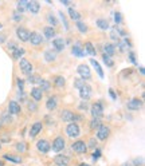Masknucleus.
<instances>
[{"label": "nucleus", "mask_w": 145, "mask_h": 166, "mask_svg": "<svg viewBox=\"0 0 145 166\" xmlns=\"http://www.w3.org/2000/svg\"><path fill=\"white\" fill-rule=\"evenodd\" d=\"M6 50L10 52L11 58L14 60H18V62L23 58V55L26 54V50H24L22 46H19L15 40H7L6 42Z\"/></svg>", "instance_id": "1"}, {"label": "nucleus", "mask_w": 145, "mask_h": 166, "mask_svg": "<svg viewBox=\"0 0 145 166\" xmlns=\"http://www.w3.org/2000/svg\"><path fill=\"white\" fill-rule=\"evenodd\" d=\"M59 119L64 123H71V122H77V121H81L82 117L79 114H77L75 111L68 110V109H63V110L59 111Z\"/></svg>", "instance_id": "2"}, {"label": "nucleus", "mask_w": 145, "mask_h": 166, "mask_svg": "<svg viewBox=\"0 0 145 166\" xmlns=\"http://www.w3.org/2000/svg\"><path fill=\"white\" fill-rule=\"evenodd\" d=\"M89 111L91 113V118L94 119H102L103 118V111H105V103L103 100H95V102L91 103L90 109H89Z\"/></svg>", "instance_id": "3"}, {"label": "nucleus", "mask_w": 145, "mask_h": 166, "mask_svg": "<svg viewBox=\"0 0 145 166\" xmlns=\"http://www.w3.org/2000/svg\"><path fill=\"white\" fill-rule=\"evenodd\" d=\"M110 134H112V127L109 125L102 123L95 131V139L99 141V142H106L109 139V137H110Z\"/></svg>", "instance_id": "4"}, {"label": "nucleus", "mask_w": 145, "mask_h": 166, "mask_svg": "<svg viewBox=\"0 0 145 166\" xmlns=\"http://www.w3.org/2000/svg\"><path fill=\"white\" fill-rule=\"evenodd\" d=\"M28 43H30V46L34 48H42L44 44V38L38 31H31L30 38H28Z\"/></svg>", "instance_id": "5"}, {"label": "nucleus", "mask_w": 145, "mask_h": 166, "mask_svg": "<svg viewBox=\"0 0 145 166\" xmlns=\"http://www.w3.org/2000/svg\"><path fill=\"white\" fill-rule=\"evenodd\" d=\"M70 149L72 153L78 155H82V154H86L87 153V146H86V142L83 139H77L74 141L71 145H70Z\"/></svg>", "instance_id": "6"}, {"label": "nucleus", "mask_w": 145, "mask_h": 166, "mask_svg": "<svg viewBox=\"0 0 145 166\" xmlns=\"http://www.w3.org/2000/svg\"><path fill=\"white\" fill-rule=\"evenodd\" d=\"M64 131H66V135L70 137V138H78L79 134H81V127L77 122H71V123L66 125Z\"/></svg>", "instance_id": "7"}, {"label": "nucleus", "mask_w": 145, "mask_h": 166, "mask_svg": "<svg viewBox=\"0 0 145 166\" xmlns=\"http://www.w3.org/2000/svg\"><path fill=\"white\" fill-rule=\"evenodd\" d=\"M64 147H66V139H64L62 135H56L54 141H52V145H51L52 151L60 154V153L64 150Z\"/></svg>", "instance_id": "8"}, {"label": "nucleus", "mask_w": 145, "mask_h": 166, "mask_svg": "<svg viewBox=\"0 0 145 166\" xmlns=\"http://www.w3.org/2000/svg\"><path fill=\"white\" fill-rule=\"evenodd\" d=\"M77 72H78L79 78L83 79L85 82L86 80H90L91 79V71H90V67L87 66L86 63H79L78 67H77Z\"/></svg>", "instance_id": "9"}, {"label": "nucleus", "mask_w": 145, "mask_h": 166, "mask_svg": "<svg viewBox=\"0 0 145 166\" xmlns=\"http://www.w3.org/2000/svg\"><path fill=\"white\" fill-rule=\"evenodd\" d=\"M15 34H16V38H18L20 42L26 43V42H28V38H30L31 31L28 30L27 27H24V26H18L16 27V30H15Z\"/></svg>", "instance_id": "10"}, {"label": "nucleus", "mask_w": 145, "mask_h": 166, "mask_svg": "<svg viewBox=\"0 0 145 166\" xmlns=\"http://www.w3.org/2000/svg\"><path fill=\"white\" fill-rule=\"evenodd\" d=\"M19 68H20V71L23 72L24 75H30L32 74V70H34V66H32V63L28 60L27 58H22L19 60Z\"/></svg>", "instance_id": "11"}, {"label": "nucleus", "mask_w": 145, "mask_h": 166, "mask_svg": "<svg viewBox=\"0 0 145 166\" xmlns=\"http://www.w3.org/2000/svg\"><path fill=\"white\" fill-rule=\"evenodd\" d=\"M36 150H38L40 154H48L51 151V143L48 142L46 138H42L36 142Z\"/></svg>", "instance_id": "12"}, {"label": "nucleus", "mask_w": 145, "mask_h": 166, "mask_svg": "<svg viewBox=\"0 0 145 166\" xmlns=\"http://www.w3.org/2000/svg\"><path fill=\"white\" fill-rule=\"evenodd\" d=\"M7 113L10 115H20L22 114V104L16 100H10L8 102V107H7Z\"/></svg>", "instance_id": "13"}, {"label": "nucleus", "mask_w": 145, "mask_h": 166, "mask_svg": "<svg viewBox=\"0 0 145 166\" xmlns=\"http://www.w3.org/2000/svg\"><path fill=\"white\" fill-rule=\"evenodd\" d=\"M79 98L83 100V102H87V100L91 99V95H93V88L89 83H85V86L82 88H79Z\"/></svg>", "instance_id": "14"}, {"label": "nucleus", "mask_w": 145, "mask_h": 166, "mask_svg": "<svg viewBox=\"0 0 145 166\" xmlns=\"http://www.w3.org/2000/svg\"><path fill=\"white\" fill-rule=\"evenodd\" d=\"M42 130H43V123L40 122V121H36V122H34L31 125L30 130H28V137H30L31 139H34L39 135V133Z\"/></svg>", "instance_id": "15"}, {"label": "nucleus", "mask_w": 145, "mask_h": 166, "mask_svg": "<svg viewBox=\"0 0 145 166\" xmlns=\"http://www.w3.org/2000/svg\"><path fill=\"white\" fill-rule=\"evenodd\" d=\"M143 106H144L143 99H138V98H132L126 102V109L130 111H138L143 109Z\"/></svg>", "instance_id": "16"}, {"label": "nucleus", "mask_w": 145, "mask_h": 166, "mask_svg": "<svg viewBox=\"0 0 145 166\" xmlns=\"http://www.w3.org/2000/svg\"><path fill=\"white\" fill-rule=\"evenodd\" d=\"M58 104H59L58 95H50L46 100V109L48 111H55L58 109Z\"/></svg>", "instance_id": "17"}, {"label": "nucleus", "mask_w": 145, "mask_h": 166, "mask_svg": "<svg viewBox=\"0 0 145 166\" xmlns=\"http://www.w3.org/2000/svg\"><path fill=\"white\" fill-rule=\"evenodd\" d=\"M52 50L55 52H62L64 50V47H66V40L63 38H55L52 39Z\"/></svg>", "instance_id": "18"}, {"label": "nucleus", "mask_w": 145, "mask_h": 166, "mask_svg": "<svg viewBox=\"0 0 145 166\" xmlns=\"http://www.w3.org/2000/svg\"><path fill=\"white\" fill-rule=\"evenodd\" d=\"M116 52H117V50H116V46H114L113 43L106 42V43L102 44V54H105V55H108V56H110V58H113V56L116 55Z\"/></svg>", "instance_id": "19"}, {"label": "nucleus", "mask_w": 145, "mask_h": 166, "mask_svg": "<svg viewBox=\"0 0 145 166\" xmlns=\"http://www.w3.org/2000/svg\"><path fill=\"white\" fill-rule=\"evenodd\" d=\"M71 54L74 56H78V58H83L85 55V51H83V46L81 42H75L74 44L71 46Z\"/></svg>", "instance_id": "20"}, {"label": "nucleus", "mask_w": 145, "mask_h": 166, "mask_svg": "<svg viewBox=\"0 0 145 166\" xmlns=\"http://www.w3.org/2000/svg\"><path fill=\"white\" fill-rule=\"evenodd\" d=\"M26 11H28L31 15H38L40 11V3L36 2V0H31V2H27V8Z\"/></svg>", "instance_id": "21"}, {"label": "nucleus", "mask_w": 145, "mask_h": 166, "mask_svg": "<svg viewBox=\"0 0 145 166\" xmlns=\"http://www.w3.org/2000/svg\"><path fill=\"white\" fill-rule=\"evenodd\" d=\"M43 94H44V92L40 90L39 87H36V86H35V87H32V88H31V91H30L31 100H34V102H36V103L40 102V100L43 99Z\"/></svg>", "instance_id": "22"}, {"label": "nucleus", "mask_w": 145, "mask_h": 166, "mask_svg": "<svg viewBox=\"0 0 145 166\" xmlns=\"http://www.w3.org/2000/svg\"><path fill=\"white\" fill-rule=\"evenodd\" d=\"M54 84V87L56 90H64V86H66V79L63 78L62 75H55L54 78H52V83L51 86Z\"/></svg>", "instance_id": "23"}, {"label": "nucleus", "mask_w": 145, "mask_h": 166, "mask_svg": "<svg viewBox=\"0 0 145 166\" xmlns=\"http://www.w3.org/2000/svg\"><path fill=\"white\" fill-rule=\"evenodd\" d=\"M42 31H43L42 36L44 39H55L56 34H58V31H56L54 27H50V26H44L42 28Z\"/></svg>", "instance_id": "24"}, {"label": "nucleus", "mask_w": 145, "mask_h": 166, "mask_svg": "<svg viewBox=\"0 0 145 166\" xmlns=\"http://www.w3.org/2000/svg\"><path fill=\"white\" fill-rule=\"evenodd\" d=\"M54 164L56 166H68V164H70V157L64 155V154H58L54 157Z\"/></svg>", "instance_id": "25"}, {"label": "nucleus", "mask_w": 145, "mask_h": 166, "mask_svg": "<svg viewBox=\"0 0 145 166\" xmlns=\"http://www.w3.org/2000/svg\"><path fill=\"white\" fill-rule=\"evenodd\" d=\"M43 58L44 60H46L47 63H54L56 59H58V52H55L52 48H50V50H46L43 54Z\"/></svg>", "instance_id": "26"}, {"label": "nucleus", "mask_w": 145, "mask_h": 166, "mask_svg": "<svg viewBox=\"0 0 145 166\" xmlns=\"http://www.w3.org/2000/svg\"><path fill=\"white\" fill-rule=\"evenodd\" d=\"M46 22L48 23V26H50V27H54V28L58 27V24H59L58 18H56V15H55L52 11L47 12V15H46Z\"/></svg>", "instance_id": "27"}, {"label": "nucleus", "mask_w": 145, "mask_h": 166, "mask_svg": "<svg viewBox=\"0 0 145 166\" xmlns=\"http://www.w3.org/2000/svg\"><path fill=\"white\" fill-rule=\"evenodd\" d=\"M42 76H40L39 74H30V75H27V78L24 82H27V83H30V84H34V86L38 87L39 86V83L42 82Z\"/></svg>", "instance_id": "28"}, {"label": "nucleus", "mask_w": 145, "mask_h": 166, "mask_svg": "<svg viewBox=\"0 0 145 166\" xmlns=\"http://www.w3.org/2000/svg\"><path fill=\"white\" fill-rule=\"evenodd\" d=\"M83 51H85V54H89V55H91V56H95L97 55V50H95V47H94V44H93L91 42H85L83 44Z\"/></svg>", "instance_id": "29"}, {"label": "nucleus", "mask_w": 145, "mask_h": 166, "mask_svg": "<svg viewBox=\"0 0 145 166\" xmlns=\"http://www.w3.org/2000/svg\"><path fill=\"white\" fill-rule=\"evenodd\" d=\"M95 24H97V27H98L101 31H106V30H109V28H110V26H109V20L105 19V18L97 19V20H95Z\"/></svg>", "instance_id": "30"}, {"label": "nucleus", "mask_w": 145, "mask_h": 166, "mask_svg": "<svg viewBox=\"0 0 145 166\" xmlns=\"http://www.w3.org/2000/svg\"><path fill=\"white\" fill-rule=\"evenodd\" d=\"M15 150L20 153V154H24V153H27V150H28V143L26 141H20V142L15 143Z\"/></svg>", "instance_id": "31"}, {"label": "nucleus", "mask_w": 145, "mask_h": 166, "mask_svg": "<svg viewBox=\"0 0 145 166\" xmlns=\"http://www.w3.org/2000/svg\"><path fill=\"white\" fill-rule=\"evenodd\" d=\"M67 14H68V16H70V19H71V20H74V22H78V20H81V18H82L79 12L77 11L75 8H72V7H68Z\"/></svg>", "instance_id": "32"}, {"label": "nucleus", "mask_w": 145, "mask_h": 166, "mask_svg": "<svg viewBox=\"0 0 145 166\" xmlns=\"http://www.w3.org/2000/svg\"><path fill=\"white\" fill-rule=\"evenodd\" d=\"M3 158L7 160V161H11V162H14V164H18V165L23 162L22 157H20V155H15V154H4Z\"/></svg>", "instance_id": "33"}, {"label": "nucleus", "mask_w": 145, "mask_h": 166, "mask_svg": "<svg viewBox=\"0 0 145 166\" xmlns=\"http://www.w3.org/2000/svg\"><path fill=\"white\" fill-rule=\"evenodd\" d=\"M0 122L2 125H11L14 122V118H12V115H10L7 111L2 113V115H0Z\"/></svg>", "instance_id": "34"}, {"label": "nucleus", "mask_w": 145, "mask_h": 166, "mask_svg": "<svg viewBox=\"0 0 145 166\" xmlns=\"http://www.w3.org/2000/svg\"><path fill=\"white\" fill-rule=\"evenodd\" d=\"M75 27H77V30H78L81 34H87L89 32V26L85 22H82V20L75 22Z\"/></svg>", "instance_id": "35"}, {"label": "nucleus", "mask_w": 145, "mask_h": 166, "mask_svg": "<svg viewBox=\"0 0 145 166\" xmlns=\"http://www.w3.org/2000/svg\"><path fill=\"white\" fill-rule=\"evenodd\" d=\"M101 125H102V119H94V118H91V121L89 122V129H90L91 131H97V129H98Z\"/></svg>", "instance_id": "36"}, {"label": "nucleus", "mask_w": 145, "mask_h": 166, "mask_svg": "<svg viewBox=\"0 0 145 166\" xmlns=\"http://www.w3.org/2000/svg\"><path fill=\"white\" fill-rule=\"evenodd\" d=\"M51 82L50 80H47V79H42V82L39 83V88L42 90L43 92H47V91H50L51 90Z\"/></svg>", "instance_id": "37"}, {"label": "nucleus", "mask_w": 145, "mask_h": 166, "mask_svg": "<svg viewBox=\"0 0 145 166\" xmlns=\"http://www.w3.org/2000/svg\"><path fill=\"white\" fill-rule=\"evenodd\" d=\"M90 63L93 64V67H94V70L97 71V74H98L99 78H103V70H102V67L99 66V63L97 62L95 59H90Z\"/></svg>", "instance_id": "38"}, {"label": "nucleus", "mask_w": 145, "mask_h": 166, "mask_svg": "<svg viewBox=\"0 0 145 166\" xmlns=\"http://www.w3.org/2000/svg\"><path fill=\"white\" fill-rule=\"evenodd\" d=\"M26 8H27V2L24 0H20V2L16 3V12L23 15V12H26Z\"/></svg>", "instance_id": "39"}, {"label": "nucleus", "mask_w": 145, "mask_h": 166, "mask_svg": "<svg viewBox=\"0 0 145 166\" xmlns=\"http://www.w3.org/2000/svg\"><path fill=\"white\" fill-rule=\"evenodd\" d=\"M27 110L30 113H36L38 111V103L31 99H27Z\"/></svg>", "instance_id": "40"}, {"label": "nucleus", "mask_w": 145, "mask_h": 166, "mask_svg": "<svg viewBox=\"0 0 145 166\" xmlns=\"http://www.w3.org/2000/svg\"><path fill=\"white\" fill-rule=\"evenodd\" d=\"M110 39H112L116 44L121 40V38L118 36V34H117V27H112V28H110Z\"/></svg>", "instance_id": "41"}, {"label": "nucleus", "mask_w": 145, "mask_h": 166, "mask_svg": "<svg viewBox=\"0 0 145 166\" xmlns=\"http://www.w3.org/2000/svg\"><path fill=\"white\" fill-rule=\"evenodd\" d=\"M102 62L106 64V67H109V68H112L113 66H114V59L110 58V56H108V55H105V54H102Z\"/></svg>", "instance_id": "42"}, {"label": "nucleus", "mask_w": 145, "mask_h": 166, "mask_svg": "<svg viewBox=\"0 0 145 166\" xmlns=\"http://www.w3.org/2000/svg\"><path fill=\"white\" fill-rule=\"evenodd\" d=\"M86 146H87V149H93V150H95L97 146H98V141H97L95 138H90L86 142Z\"/></svg>", "instance_id": "43"}, {"label": "nucleus", "mask_w": 145, "mask_h": 166, "mask_svg": "<svg viewBox=\"0 0 145 166\" xmlns=\"http://www.w3.org/2000/svg\"><path fill=\"white\" fill-rule=\"evenodd\" d=\"M85 80L83 79H81V78H75L74 79V88H77V90H79V88H82L85 86Z\"/></svg>", "instance_id": "44"}, {"label": "nucleus", "mask_w": 145, "mask_h": 166, "mask_svg": "<svg viewBox=\"0 0 145 166\" xmlns=\"http://www.w3.org/2000/svg\"><path fill=\"white\" fill-rule=\"evenodd\" d=\"M12 20H14L15 23H20L23 20V15L19 14V12H16V11H14L12 12Z\"/></svg>", "instance_id": "45"}, {"label": "nucleus", "mask_w": 145, "mask_h": 166, "mask_svg": "<svg viewBox=\"0 0 145 166\" xmlns=\"http://www.w3.org/2000/svg\"><path fill=\"white\" fill-rule=\"evenodd\" d=\"M124 20H122V14H121L120 11H116L114 12V23L118 26V24H121Z\"/></svg>", "instance_id": "46"}, {"label": "nucleus", "mask_w": 145, "mask_h": 166, "mask_svg": "<svg viewBox=\"0 0 145 166\" xmlns=\"http://www.w3.org/2000/svg\"><path fill=\"white\" fill-rule=\"evenodd\" d=\"M89 109H90L89 103H87V102H83V100L78 104V110H79V111H85V113H86V111H89Z\"/></svg>", "instance_id": "47"}, {"label": "nucleus", "mask_w": 145, "mask_h": 166, "mask_svg": "<svg viewBox=\"0 0 145 166\" xmlns=\"http://www.w3.org/2000/svg\"><path fill=\"white\" fill-rule=\"evenodd\" d=\"M24 79H20V78H16V86H18L19 91H24Z\"/></svg>", "instance_id": "48"}, {"label": "nucleus", "mask_w": 145, "mask_h": 166, "mask_svg": "<svg viewBox=\"0 0 145 166\" xmlns=\"http://www.w3.org/2000/svg\"><path fill=\"white\" fill-rule=\"evenodd\" d=\"M128 58H129V60H130L133 64H137V62H136V54L133 51H129L128 52Z\"/></svg>", "instance_id": "49"}, {"label": "nucleus", "mask_w": 145, "mask_h": 166, "mask_svg": "<svg viewBox=\"0 0 145 166\" xmlns=\"http://www.w3.org/2000/svg\"><path fill=\"white\" fill-rule=\"evenodd\" d=\"M7 42V35L3 34V32H0V44H4Z\"/></svg>", "instance_id": "50"}, {"label": "nucleus", "mask_w": 145, "mask_h": 166, "mask_svg": "<svg viewBox=\"0 0 145 166\" xmlns=\"http://www.w3.org/2000/svg\"><path fill=\"white\" fill-rule=\"evenodd\" d=\"M59 15H60V18L63 19V24H64V28H66V30H68V23L66 22V16L63 15V12H59Z\"/></svg>", "instance_id": "51"}, {"label": "nucleus", "mask_w": 145, "mask_h": 166, "mask_svg": "<svg viewBox=\"0 0 145 166\" xmlns=\"http://www.w3.org/2000/svg\"><path fill=\"white\" fill-rule=\"evenodd\" d=\"M99 155H101V149H95L94 154H93V157H94V160H97V158H98Z\"/></svg>", "instance_id": "52"}, {"label": "nucleus", "mask_w": 145, "mask_h": 166, "mask_svg": "<svg viewBox=\"0 0 145 166\" xmlns=\"http://www.w3.org/2000/svg\"><path fill=\"white\" fill-rule=\"evenodd\" d=\"M109 94H110L112 99H117V95H116V92H114V90H113V88H109Z\"/></svg>", "instance_id": "53"}, {"label": "nucleus", "mask_w": 145, "mask_h": 166, "mask_svg": "<svg viewBox=\"0 0 145 166\" xmlns=\"http://www.w3.org/2000/svg\"><path fill=\"white\" fill-rule=\"evenodd\" d=\"M138 70H140V74H141V75H144V74H145V71H144V67H140Z\"/></svg>", "instance_id": "54"}, {"label": "nucleus", "mask_w": 145, "mask_h": 166, "mask_svg": "<svg viewBox=\"0 0 145 166\" xmlns=\"http://www.w3.org/2000/svg\"><path fill=\"white\" fill-rule=\"evenodd\" d=\"M78 166H90V165H89V164H85V162H81Z\"/></svg>", "instance_id": "55"}, {"label": "nucleus", "mask_w": 145, "mask_h": 166, "mask_svg": "<svg viewBox=\"0 0 145 166\" xmlns=\"http://www.w3.org/2000/svg\"><path fill=\"white\" fill-rule=\"evenodd\" d=\"M62 4H64V6H70V3H68V2H63V0H62Z\"/></svg>", "instance_id": "56"}, {"label": "nucleus", "mask_w": 145, "mask_h": 166, "mask_svg": "<svg viewBox=\"0 0 145 166\" xmlns=\"http://www.w3.org/2000/svg\"><path fill=\"white\" fill-rule=\"evenodd\" d=\"M0 166H4V161H0Z\"/></svg>", "instance_id": "57"}, {"label": "nucleus", "mask_w": 145, "mask_h": 166, "mask_svg": "<svg viewBox=\"0 0 145 166\" xmlns=\"http://www.w3.org/2000/svg\"><path fill=\"white\" fill-rule=\"evenodd\" d=\"M2 28H3V23L0 22V30H2Z\"/></svg>", "instance_id": "58"}, {"label": "nucleus", "mask_w": 145, "mask_h": 166, "mask_svg": "<svg viewBox=\"0 0 145 166\" xmlns=\"http://www.w3.org/2000/svg\"><path fill=\"white\" fill-rule=\"evenodd\" d=\"M2 126H3V125H2V122H0V129H2Z\"/></svg>", "instance_id": "59"}, {"label": "nucleus", "mask_w": 145, "mask_h": 166, "mask_svg": "<svg viewBox=\"0 0 145 166\" xmlns=\"http://www.w3.org/2000/svg\"><path fill=\"white\" fill-rule=\"evenodd\" d=\"M0 149H2V142H0Z\"/></svg>", "instance_id": "60"}]
</instances>
